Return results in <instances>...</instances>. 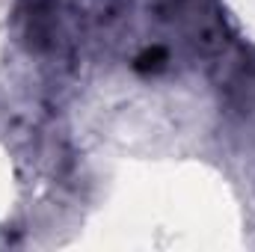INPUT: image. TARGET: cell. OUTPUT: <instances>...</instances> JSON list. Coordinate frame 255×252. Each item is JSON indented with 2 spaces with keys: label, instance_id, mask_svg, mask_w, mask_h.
Wrapping results in <instances>:
<instances>
[{
  "label": "cell",
  "instance_id": "1",
  "mask_svg": "<svg viewBox=\"0 0 255 252\" xmlns=\"http://www.w3.org/2000/svg\"><path fill=\"white\" fill-rule=\"evenodd\" d=\"M223 6L241 36L255 45V0H223Z\"/></svg>",
  "mask_w": 255,
  "mask_h": 252
},
{
  "label": "cell",
  "instance_id": "2",
  "mask_svg": "<svg viewBox=\"0 0 255 252\" xmlns=\"http://www.w3.org/2000/svg\"><path fill=\"white\" fill-rule=\"evenodd\" d=\"M12 199V166L9 160L0 154V208Z\"/></svg>",
  "mask_w": 255,
  "mask_h": 252
},
{
  "label": "cell",
  "instance_id": "3",
  "mask_svg": "<svg viewBox=\"0 0 255 252\" xmlns=\"http://www.w3.org/2000/svg\"><path fill=\"white\" fill-rule=\"evenodd\" d=\"M6 39H9V0H0V63L6 54Z\"/></svg>",
  "mask_w": 255,
  "mask_h": 252
}]
</instances>
